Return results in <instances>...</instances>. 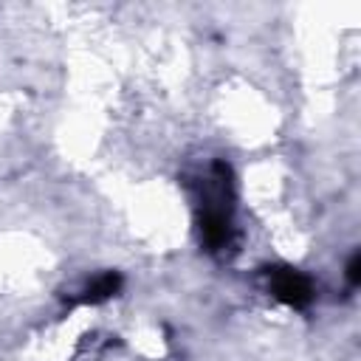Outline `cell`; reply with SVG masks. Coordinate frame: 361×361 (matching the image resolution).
Segmentation results:
<instances>
[{"instance_id": "cell-1", "label": "cell", "mask_w": 361, "mask_h": 361, "mask_svg": "<svg viewBox=\"0 0 361 361\" xmlns=\"http://www.w3.org/2000/svg\"><path fill=\"white\" fill-rule=\"evenodd\" d=\"M234 175L226 161L212 164V178L206 180L200 209H197V231L206 251H226L234 234Z\"/></svg>"}, {"instance_id": "cell-2", "label": "cell", "mask_w": 361, "mask_h": 361, "mask_svg": "<svg viewBox=\"0 0 361 361\" xmlns=\"http://www.w3.org/2000/svg\"><path fill=\"white\" fill-rule=\"evenodd\" d=\"M259 274H262V279H265L268 293H271L276 302L288 305V307L305 310V307L316 299V285H313V279H310L305 271L293 268V265H285V262H279V265H265V268H259Z\"/></svg>"}, {"instance_id": "cell-3", "label": "cell", "mask_w": 361, "mask_h": 361, "mask_svg": "<svg viewBox=\"0 0 361 361\" xmlns=\"http://www.w3.org/2000/svg\"><path fill=\"white\" fill-rule=\"evenodd\" d=\"M121 285H124V279H121L118 271H104V274L93 276V279L79 290L76 302H82V305H99V302L116 296V293L121 290Z\"/></svg>"}, {"instance_id": "cell-4", "label": "cell", "mask_w": 361, "mask_h": 361, "mask_svg": "<svg viewBox=\"0 0 361 361\" xmlns=\"http://www.w3.org/2000/svg\"><path fill=\"white\" fill-rule=\"evenodd\" d=\"M344 276H347L350 288H358V282H361V254H358V251L347 259V271H344Z\"/></svg>"}]
</instances>
